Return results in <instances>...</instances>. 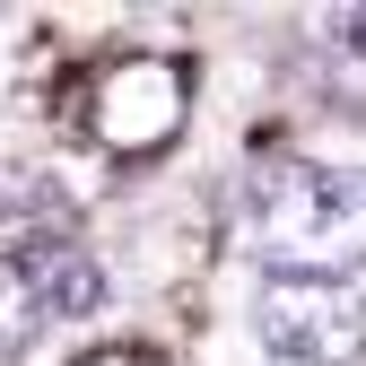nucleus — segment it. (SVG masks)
Here are the masks:
<instances>
[{
	"label": "nucleus",
	"instance_id": "nucleus-4",
	"mask_svg": "<svg viewBox=\"0 0 366 366\" xmlns=\"http://www.w3.org/2000/svg\"><path fill=\"white\" fill-rule=\"evenodd\" d=\"M9 262L26 270V288H35L44 314H97L105 305V262L87 244H70V236H26Z\"/></svg>",
	"mask_w": 366,
	"mask_h": 366
},
{
	"label": "nucleus",
	"instance_id": "nucleus-1",
	"mask_svg": "<svg viewBox=\"0 0 366 366\" xmlns=\"http://www.w3.org/2000/svg\"><path fill=\"white\" fill-rule=\"evenodd\" d=\"M253 253L288 280H340L366 262V174L357 166H270L253 183Z\"/></svg>",
	"mask_w": 366,
	"mask_h": 366
},
{
	"label": "nucleus",
	"instance_id": "nucleus-5",
	"mask_svg": "<svg viewBox=\"0 0 366 366\" xmlns=\"http://www.w3.org/2000/svg\"><path fill=\"white\" fill-rule=\"evenodd\" d=\"M44 323H53V314H44L35 305V288H26V270L9 262V253H0V357H18Z\"/></svg>",
	"mask_w": 366,
	"mask_h": 366
},
{
	"label": "nucleus",
	"instance_id": "nucleus-3",
	"mask_svg": "<svg viewBox=\"0 0 366 366\" xmlns=\"http://www.w3.org/2000/svg\"><path fill=\"white\" fill-rule=\"evenodd\" d=\"M253 332H262L270 357L357 366L366 357V297L349 280H288V270H270L262 297H253Z\"/></svg>",
	"mask_w": 366,
	"mask_h": 366
},
{
	"label": "nucleus",
	"instance_id": "nucleus-6",
	"mask_svg": "<svg viewBox=\"0 0 366 366\" xmlns=\"http://www.w3.org/2000/svg\"><path fill=\"white\" fill-rule=\"evenodd\" d=\"M87 366H149V357H140V349H97Z\"/></svg>",
	"mask_w": 366,
	"mask_h": 366
},
{
	"label": "nucleus",
	"instance_id": "nucleus-2",
	"mask_svg": "<svg viewBox=\"0 0 366 366\" xmlns=\"http://www.w3.org/2000/svg\"><path fill=\"white\" fill-rule=\"evenodd\" d=\"M183 114H192V70L174 53H122L97 70L87 87V131H97L105 157H157L183 140Z\"/></svg>",
	"mask_w": 366,
	"mask_h": 366
}]
</instances>
